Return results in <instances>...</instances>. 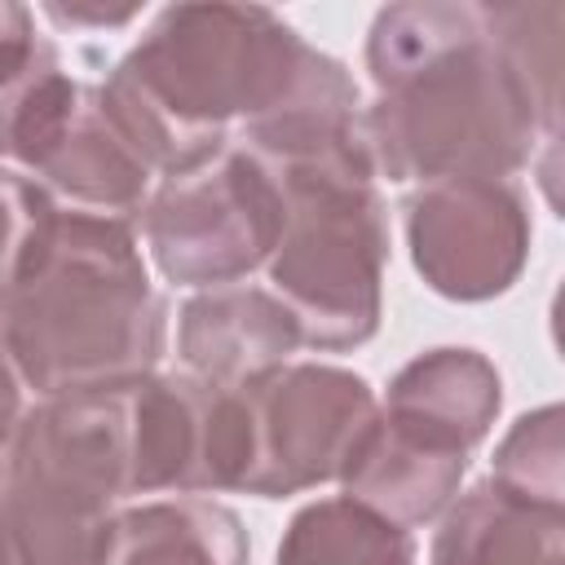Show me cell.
<instances>
[{"mask_svg": "<svg viewBox=\"0 0 565 565\" xmlns=\"http://www.w3.org/2000/svg\"><path fill=\"white\" fill-rule=\"evenodd\" d=\"M561 18L543 4L406 0L375 13L362 137L375 177H516L561 128Z\"/></svg>", "mask_w": 565, "mask_h": 565, "instance_id": "obj_1", "label": "cell"}, {"mask_svg": "<svg viewBox=\"0 0 565 565\" xmlns=\"http://www.w3.org/2000/svg\"><path fill=\"white\" fill-rule=\"evenodd\" d=\"M318 53L265 4H168L102 93L150 172L168 177L274 115Z\"/></svg>", "mask_w": 565, "mask_h": 565, "instance_id": "obj_2", "label": "cell"}, {"mask_svg": "<svg viewBox=\"0 0 565 565\" xmlns=\"http://www.w3.org/2000/svg\"><path fill=\"white\" fill-rule=\"evenodd\" d=\"M9 353L40 397L124 388L154 375L168 305L150 287L132 225L102 212H57L31 269L0 296Z\"/></svg>", "mask_w": 565, "mask_h": 565, "instance_id": "obj_3", "label": "cell"}, {"mask_svg": "<svg viewBox=\"0 0 565 565\" xmlns=\"http://www.w3.org/2000/svg\"><path fill=\"white\" fill-rule=\"evenodd\" d=\"M265 168L282 199V234L265 265L300 344L318 353L366 344L380 331L388 265V212L366 137Z\"/></svg>", "mask_w": 565, "mask_h": 565, "instance_id": "obj_4", "label": "cell"}, {"mask_svg": "<svg viewBox=\"0 0 565 565\" xmlns=\"http://www.w3.org/2000/svg\"><path fill=\"white\" fill-rule=\"evenodd\" d=\"M124 499L119 388L44 397L0 463V565H110Z\"/></svg>", "mask_w": 565, "mask_h": 565, "instance_id": "obj_5", "label": "cell"}, {"mask_svg": "<svg viewBox=\"0 0 565 565\" xmlns=\"http://www.w3.org/2000/svg\"><path fill=\"white\" fill-rule=\"evenodd\" d=\"M141 230L168 282L230 287L269 260L282 234V199L269 168L225 141L150 190Z\"/></svg>", "mask_w": 565, "mask_h": 565, "instance_id": "obj_6", "label": "cell"}, {"mask_svg": "<svg viewBox=\"0 0 565 565\" xmlns=\"http://www.w3.org/2000/svg\"><path fill=\"white\" fill-rule=\"evenodd\" d=\"M243 402L252 428L243 490L260 499H287L335 481L380 415L371 384L327 362H287L247 384Z\"/></svg>", "mask_w": 565, "mask_h": 565, "instance_id": "obj_7", "label": "cell"}, {"mask_svg": "<svg viewBox=\"0 0 565 565\" xmlns=\"http://www.w3.org/2000/svg\"><path fill=\"white\" fill-rule=\"evenodd\" d=\"M128 494L243 490L252 428L243 388H216L199 375H141L119 388Z\"/></svg>", "mask_w": 565, "mask_h": 565, "instance_id": "obj_8", "label": "cell"}, {"mask_svg": "<svg viewBox=\"0 0 565 565\" xmlns=\"http://www.w3.org/2000/svg\"><path fill=\"white\" fill-rule=\"evenodd\" d=\"M9 159H18L49 194L79 203V212L128 221L150 199L154 172L110 110L102 84L75 79L66 66L26 106Z\"/></svg>", "mask_w": 565, "mask_h": 565, "instance_id": "obj_9", "label": "cell"}, {"mask_svg": "<svg viewBox=\"0 0 565 565\" xmlns=\"http://www.w3.org/2000/svg\"><path fill=\"white\" fill-rule=\"evenodd\" d=\"M406 243L419 278L446 300H494L530 260V199L508 177H450L406 194Z\"/></svg>", "mask_w": 565, "mask_h": 565, "instance_id": "obj_10", "label": "cell"}, {"mask_svg": "<svg viewBox=\"0 0 565 565\" xmlns=\"http://www.w3.org/2000/svg\"><path fill=\"white\" fill-rule=\"evenodd\" d=\"M296 349V318L265 287H207L190 296L177 318V353L185 371L216 388H247L287 366Z\"/></svg>", "mask_w": 565, "mask_h": 565, "instance_id": "obj_11", "label": "cell"}, {"mask_svg": "<svg viewBox=\"0 0 565 565\" xmlns=\"http://www.w3.org/2000/svg\"><path fill=\"white\" fill-rule=\"evenodd\" d=\"M503 406V380L494 362L477 349H428L411 358L384 393L380 415L397 424L402 433L472 455L499 419Z\"/></svg>", "mask_w": 565, "mask_h": 565, "instance_id": "obj_12", "label": "cell"}, {"mask_svg": "<svg viewBox=\"0 0 565 565\" xmlns=\"http://www.w3.org/2000/svg\"><path fill=\"white\" fill-rule=\"evenodd\" d=\"M463 472H468V455L419 441L397 424H388L384 415H375L371 433L344 463L340 481L353 503L371 508L375 516L402 530H415L450 508Z\"/></svg>", "mask_w": 565, "mask_h": 565, "instance_id": "obj_13", "label": "cell"}, {"mask_svg": "<svg viewBox=\"0 0 565 565\" xmlns=\"http://www.w3.org/2000/svg\"><path fill=\"white\" fill-rule=\"evenodd\" d=\"M565 512L539 508L499 481H477L468 494L450 499L428 565H561Z\"/></svg>", "mask_w": 565, "mask_h": 565, "instance_id": "obj_14", "label": "cell"}, {"mask_svg": "<svg viewBox=\"0 0 565 565\" xmlns=\"http://www.w3.org/2000/svg\"><path fill=\"white\" fill-rule=\"evenodd\" d=\"M110 565H247V530L238 512L194 494L124 508Z\"/></svg>", "mask_w": 565, "mask_h": 565, "instance_id": "obj_15", "label": "cell"}, {"mask_svg": "<svg viewBox=\"0 0 565 565\" xmlns=\"http://www.w3.org/2000/svg\"><path fill=\"white\" fill-rule=\"evenodd\" d=\"M278 565H415V543L402 525L335 494L305 503L287 521Z\"/></svg>", "mask_w": 565, "mask_h": 565, "instance_id": "obj_16", "label": "cell"}, {"mask_svg": "<svg viewBox=\"0 0 565 565\" xmlns=\"http://www.w3.org/2000/svg\"><path fill=\"white\" fill-rule=\"evenodd\" d=\"M561 441L565 437H561V406L556 402L521 415L494 450L490 481H499L503 490H512L539 508L565 512V472H561L565 446Z\"/></svg>", "mask_w": 565, "mask_h": 565, "instance_id": "obj_17", "label": "cell"}, {"mask_svg": "<svg viewBox=\"0 0 565 565\" xmlns=\"http://www.w3.org/2000/svg\"><path fill=\"white\" fill-rule=\"evenodd\" d=\"M62 71L53 40L35 31V13L18 0H0V159L35 93Z\"/></svg>", "mask_w": 565, "mask_h": 565, "instance_id": "obj_18", "label": "cell"}, {"mask_svg": "<svg viewBox=\"0 0 565 565\" xmlns=\"http://www.w3.org/2000/svg\"><path fill=\"white\" fill-rule=\"evenodd\" d=\"M57 212V199L35 177L0 163V296L31 269Z\"/></svg>", "mask_w": 565, "mask_h": 565, "instance_id": "obj_19", "label": "cell"}, {"mask_svg": "<svg viewBox=\"0 0 565 565\" xmlns=\"http://www.w3.org/2000/svg\"><path fill=\"white\" fill-rule=\"evenodd\" d=\"M22 388H26V384H22V371H18L13 353H9L4 322H0V463H4L9 441H13V433H18L22 415H26V406H22Z\"/></svg>", "mask_w": 565, "mask_h": 565, "instance_id": "obj_20", "label": "cell"}, {"mask_svg": "<svg viewBox=\"0 0 565 565\" xmlns=\"http://www.w3.org/2000/svg\"><path fill=\"white\" fill-rule=\"evenodd\" d=\"M44 13L49 18H57V22H97V26H124L137 9H119V13H102V9H62V4H44Z\"/></svg>", "mask_w": 565, "mask_h": 565, "instance_id": "obj_21", "label": "cell"}]
</instances>
